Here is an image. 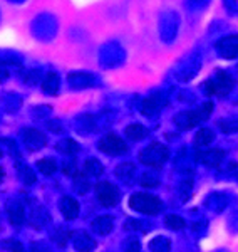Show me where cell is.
Returning <instances> with one entry per match:
<instances>
[{
	"mask_svg": "<svg viewBox=\"0 0 238 252\" xmlns=\"http://www.w3.org/2000/svg\"><path fill=\"white\" fill-rule=\"evenodd\" d=\"M129 207L132 210L139 214H146V215H156L161 212L163 204L158 197L151 193H134L129 198Z\"/></svg>",
	"mask_w": 238,
	"mask_h": 252,
	"instance_id": "1",
	"label": "cell"
},
{
	"mask_svg": "<svg viewBox=\"0 0 238 252\" xmlns=\"http://www.w3.org/2000/svg\"><path fill=\"white\" fill-rule=\"evenodd\" d=\"M235 86V79L228 74V72H223V71H218L216 76L213 79L207 81L203 84L205 88V93L207 94H218V96H227L230 91Z\"/></svg>",
	"mask_w": 238,
	"mask_h": 252,
	"instance_id": "2",
	"label": "cell"
},
{
	"mask_svg": "<svg viewBox=\"0 0 238 252\" xmlns=\"http://www.w3.org/2000/svg\"><path fill=\"white\" fill-rule=\"evenodd\" d=\"M169 157V150L161 143H153L146 146L143 152L139 153V160L144 165L153 166V168H159Z\"/></svg>",
	"mask_w": 238,
	"mask_h": 252,
	"instance_id": "3",
	"label": "cell"
},
{
	"mask_svg": "<svg viewBox=\"0 0 238 252\" xmlns=\"http://www.w3.org/2000/svg\"><path fill=\"white\" fill-rule=\"evenodd\" d=\"M99 150L103 153H107V155L118 157V155H124L128 152V145L123 138L111 133V135H106L99 141Z\"/></svg>",
	"mask_w": 238,
	"mask_h": 252,
	"instance_id": "4",
	"label": "cell"
},
{
	"mask_svg": "<svg viewBox=\"0 0 238 252\" xmlns=\"http://www.w3.org/2000/svg\"><path fill=\"white\" fill-rule=\"evenodd\" d=\"M96 195L104 207H114L119 202V190L109 182H101L96 185Z\"/></svg>",
	"mask_w": 238,
	"mask_h": 252,
	"instance_id": "5",
	"label": "cell"
},
{
	"mask_svg": "<svg viewBox=\"0 0 238 252\" xmlns=\"http://www.w3.org/2000/svg\"><path fill=\"white\" fill-rule=\"evenodd\" d=\"M216 51L225 59L238 58V35H227L216 42Z\"/></svg>",
	"mask_w": 238,
	"mask_h": 252,
	"instance_id": "6",
	"label": "cell"
},
{
	"mask_svg": "<svg viewBox=\"0 0 238 252\" xmlns=\"http://www.w3.org/2000/svg\"><path fill=\"white\" fill-rule=\"evenodd\" d=\"M166 103L168 101L163 94H159V93L158 94H153L143 101V104H141V113L146 116H155L166 106Z\"/></svg>",
	"mask_w": 238,
	"mask_h": 252,
	"instance_id": "7",
	"label": "cell"
},
{
	"mask_svg": "<svg viewBox=\"0 0 238 252\" xmlns=\"http://www.w3.org/2000/svg\"><path fill=\"white\" fill-rule=\"evenodd\" d=\"M22 138H24V143H26V146L29 150H32V152H37V150H40L42 146H46V143H47L46 135H44L42 131H39V129H34V128L24 129Z\"/></svg>",
	"mask_w": 238,
	"mask_h": 252,
	"instance_id": "8",
	"label": "cell"
},
{
	"mask_svg": "<svg viewBox=\"0 0 238 252\" xmlns=\"http://www.w3.org/2000/svg\"><path fill=\"white\" fill-rule=\"evenodd\" d=\"M203 121L205 120L201 118L198 109H195V111H185L175 116V125L178 126L180 129H191V128H195L196 125L203 123Z\"/></svg>",
	"mask_w": 238,
	"mask_h": 252,
	"instance_id": "9",
	"label": "cell"
},
{
	"mask_svg": "<svg viewBox=\"0 0 238 252\" xmlns=\"http://www.w3.org/2000/svg\"><path fill=\"white\" fill-rule=\"evenodd\" d=\"M223 158H225V152L220 148H210V150H205V152L196 153V160L207 166H213V168L220 166Z\"/></svg>",
	"mask_w": 238,
	"mask_h": 252,
	"instance_id": "10",
	"label": "cell"
},
{
	"mask_svg": "<svg viewBox=\"0 0 238 252\" xmlns=\"http://www.w3.org/2000/svg\"><path fill=\"white\" fill-rule=\"evenodd\" d=\"M74 247L79 252H91L96 249V242L89 234L78 232L74 235Z\"/></svg>",
	"mask_w": 238,
	"mask_h": 252,
	"instance_id": "11",
	"label": "cell"
},
{
	"mask_svg": "<svg viewBox=\"0 0 238 252\" xmlns=\"http://www.w3.org/2000/svg\"><path fill=\"white\" fill-rule=\"evenodd\" d=\"M60 212L67 220H72L79 215V204L72 197H64L60 200Z\"/></svg>",
	"mask_w": 238,
	"mask_h": 252,
	"instance_id": "12",
	"label": "cell"
},
{
	"mask_svg": "<svg viewBox=\"0 0 238 252\" xmlns=\"http://www.w3.org/2000/svg\"><path fill=\"white\" fill-rule=\"evenodd\" d=\"M91 229L99 235H107L112 230V219L107 217V215L94 219L91 223Z\"/></svg>",
	"mask_w": 238,
	"mask_h": 252,
	"instance_id": "13",
	"label": "cell"
},
{
	"mask_svg": "<svg viewBox=\"0 0 238 252\" xmlns=\"http://www.w3.org/2000/svg\"><path fill=\"white\" fill-rule=\"evenodd\" d=\"M207 205L213 210V212H221V210L227 209L228 197L225 193H212L207 200Z\"/></svg>",
	"mask_w": 238,
	"mask_h": 252,
	"instance_id": "14",
	"label": "cell"
},
{
	"mask_svg": "<svg viewBox=\"0 0 238 252\" xmlns=\"http://www.w3.org/2000/svg\"><path fill=\"white\" fill-rule=\"evenodd\" d=\"M213 140H215V133L210 128H201L195 136V146L205 148V146H210V143H213Z\"/></svg>",
	"mask_w": 238,
	"mask_h": 252,
	"instance_id": "15",
	"label": "cell"
},
{
	"mask_svg": "<svg viewBox=\"0 0 238 252\" xmlns=\"http://www.w3.org/2000/svg\"><path fill=\"white\" fill-rule=\"evenodd\" d=\"M42 89L47 94H57L59 89V76L55 72H49L42 81Z\"/></svg>",
	"mask_w": 238,
	"mask_h": 252,
	"instance_id": "16",
	"label": "cell"
},
{
	"mask_svg": "<svg viewBox=\"0 0 238 252\" xmlns=\"http://www.w3.org/2000/svg\"><path fill=\"white\" fill-rule=\"evenodd\" d=\"M134 165L132 163H121L118 168H116V175H118L119 180H123L124 184H129V182H132V178H134Z\"/></svg>",
	"mask_w": 238,
	"mask_h": 252,
	"instance_id": "17",
	"label": "cell"
},
{
	"mask_svg": "<svg viewBox=\"0 0 238 252\" xmlns=\"http://www.w3.org/2000/svg\"><path fill=\"white\" fill-rule=\"evenodd\" d=\"M148 128H144L143 125H131L126 128V136L129 138L131 141H139L143 138L148 136Z\"/></svg>",
	"mask_w": 238,
	"mask_h": 252,
	"instance_id": "18",
	"label": "cell"
},
{
	"mask_svg": "<svg viewBox=\"0 0 238 252\" xmlns=\"http://www.w3.org/2000/svg\"><path fill=\"white\" fill-rule=\"evenodd\" d=\"M84 173H86L87 177H99V175L103 173V165H101L98 160L91 158V160H87L86 165H84Z\"/></svg>",
	"mask_w": 238,
	"mask_h": 252,
	"instance_id": "19",
	"label": "cell"
},
{
	"mask_svg": "<svg viewBox=\"0 0 238 252\" xmlns=\"http://www.w3.org/2000/svg\"><path fill=\"white\" fill-rule=\"evenodd\" d=\"M149 249L153 252H168L171 249V242H169L166 237H156L149 244Z\"/></svg>",
	"mask_w": 238,
	"mask_h": 252,
	"instance_id": "20",
	"label": "cell"
},
{
	"mask_svg": "<svg viewBox=\"0 0 238 252\" xmlns=\"http://www.w3.org/2000/svg\"><path fill=\"white\" fill-rule=\"evenodd\" d=\"M37 168L44 175H54L55 170H57V163H55L52 158H44V160L37 161Z\"/></svg>",
	"mask_w": 238,
	"mask_h": 252,
	"instance_id": "21",
	"label": "cell"
},
{
	"mask_svg": "<svg viewBox=\"0 0 238 252\" xmlns=\"http://www.w3.org/2000/svg\"><path fill=\"white\" fill-rule=\"evenodd\" d=\"M218 126H220V129L223 133H237L238 131V116L221 120L220 123H218Z\"/></svg>",
	"mask_w": 238,
	"mask_h": 252,
	"instance_id": "22",
	"label": "cell"
},
{
	"mask_svg": "<svg viewBox=\"0 0 238 252\" xmlns=\"http://www.w3.org/2000/svg\"><path fill=\"white\" fill-rule=\"evenodd\" d=\"M164 223H166V227H169L171 230H181L186 225V222H185L180 215H175V214L168 215V217L164 219Z\"/></svg>",
	"mask_w": 238,
	"mask_h": 252,
	"instance_id": "23",
	"label": "cell"
},
{
	"mask_svg": "<svg viewBox=\"0 0 238 252\" xmlns=\"http://www.w3.org/2000/svg\"><path fill=\"white\" fill-rule=\"evenodd\" d=\"M57 150L62 153H66V155H76V153L79 152V145L72 140H64L57 145Z\"/></svg>",
	"mask_w": 238,
	"mask_h": 252,
	"instance_id": "24",
	"label": "cell"
},
{
	"mask_svg": "<svg viewBox=\"0 0 238 252\" xmlns=\"http://www.w3.org/2000/svg\"><path fill=\"white\" fill-rule=\"evenodd\" d=\"M9 219L14 225H20L24 222V209L20 205H12L9 209Z\"/></svg>",
	"mask_w": 238,
	"mask_h": 252,
	"instance_id": "25",
	"label": "cell"
},
{
	"mask_svg": "<svg viewBox=\"0 0 238 252\" xmlns=\"http://www.w3.org/2000/svg\"><path fill=\"white\" fill-rule=\"evenodd\" d=\"M139 182H141V185L146 187V189H153V187H156L159 184V178L153 173H143V177H141Z\"/></svg>",
	"mask_w": 238,
	"mask_h": 252,
	"instance_id": "26",
	"label": "cell"
},
{
	"mask_svg": "<svg viewBox=\"0 0 238 252\" xmlns=\"http://www.w3.org/2000/svg\"><path fill=\"white\" fill-rule=\"evenodd\" d=\"M19 170H20V178H22V180L26 182L27 185L34 184V182H35V175L29 168V166H19Z\"/></svg>",
	"mask_w": 238,
	"mask_h": 252,
	"instance_id": "27",
	"label": "cell"
},
{
	"mask_svg": "<svg viewBox=\"0 0 238 252\" xmlns=\"http://www.w3.org/2000/svg\"><path fill=\"white\" fill-rule=\"evenodd\" d=\"M76 189L79 190V193H86V190L89 189V184H87L86 175H78V173H76Z\"/></svg>",
	"mask_w": 238,
	"mask_h": 252,
	"instance_id": "28",
	"label": "cell"
},
{
	"mask_svg": "<svg viewBox=\"0 0 238 252\" xmlns=\"http://www.w3.org/2000/svg\"><path fill=\"white\" fill-rule=\"evenodd\" d=\"M141 246L136 239H131V241H126L124 244V252H139Z\"/></svg>",
	"mask_w": 238,
	"mask_h": 252,
	"instance_id": "29",
	"label": "cell"
},
{
	"mask_svg": "<svg viewBox=\"0 0 238 252\" xmlns=\"http://www.w3.org/2000/svg\"><path fill=\"white\" fill-rule=\"evenodd\" d=\"M5 242H7L5 247H7V249H10L12 252H24L22 244H20V242H17V241H5Z\"/></svg>",
	"mask_w": 238,
	"mask_h": 252,
	"instance_id": "30",
	"label": "cell"
},
{
	"mask_svg": "<svg viewBox=\"0 0 238 252\" xmlns=\"http://www.w3.org/2000/svg\"><path fill=\"white\" fill-rule=\"evenodd\" d=\"M225 3H227L230 14H233V12H235V9H237V0H225Z\"/></svg>",
	"mask_w": 238,
	"mask_h": 252,
	"instance_id": "31",
	"label": "cell"
},
{
	"mask_svg": "<svg viewBox=\"0 0 238 252\" xmlns=\"http://www.w3.org/2000/svg\"><path fill=\"white\" fill-rule=\"evenodd\" d=\"M232 222H235V229L238 230V212L233 214V217H232Z\"/></svg>",
	"mask_w": 238,
	"mask_h": 252,
	"instance_id": "32",
	"label": "cell"
},
{
	"mask_svg": "<svg viewBox=\"0 0 238 252\" xmlns=\"http://www.w3.org/2000/svg\"><path fill=\"white\" fill-rule=\"evenodd\" d=\"M3 177V172H2V168H0V178H2Z\"/></svg>",
	"mask_w": 238,
	"mask_h": 252,
	"instance_id": "33",
	"label": "cell"
},
{
	"mask_svg": "<svg viewBox=\"0 0 238 252\" xmlns=\"http://www.w3.org/2000/svg\"><path fill=\"white\" fill-rule=\"evenodd\" d=\"M0 157H2V152H0Z\"/></svg>",
	"mask_w": 238,
	"mask_h": 252,
	"instance_id": "34",
	"label": "cell"
},
{
	"mask_svg": "<svg viewBox=\"0 0 238 252\" xmlns=\"http://www.w3.org/2000/svg\"><path fill=\"white\" fill-rule=\"evenodd\" d=\"M237 175H238V173H237Z\"/></svg>",
	"mask_w": 238,
	"mask_h": 252,
	"instance_id": "35",
	"label": "cell"
}]
</instances>
